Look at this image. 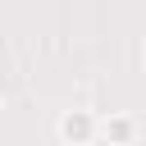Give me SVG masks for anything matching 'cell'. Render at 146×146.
<instances>
[{"instance_id": "1", "label": "cell", "mask_w": 146, "mask_h": 146, "mask_svg": "<svg viewBox=\"0 0 146 146\" xmlns=\"http://www.w3.org/2000/svg\"><path fill=\"white\" fill-rule=\"evenodd\" d=\"M59 132H64V137H87V132H91V123H87V119H64V128H59Z\"/></svg>"}]
</instances>
